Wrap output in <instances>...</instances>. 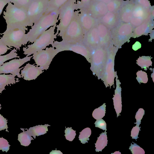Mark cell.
Segmentation results:
<instances>
[{"instance_id": "obj_21", "label": "cell", "mask_w": 154, "mask_h": 154, "mask_svg": "<svg viewBox=\"0 0 154 154\" xmlns=\"http://www.w3.org/2000/svg\"><path fill=\"white\" fill-rule=\"evenodd\" d=\"M98 21L110 29L115 27L120 22L118 12L109 11Z\"/></svg>"}, {"instance_id": "obj_50", "label": "cell", "mask_w": 154, "mask_h": 154, "mask_svg": "<svg viewBox=\"0 0 154 154\" xmlns=\"http://www.w3.org/2000/svg\"><path fill=\"white\" fill-rule=\"evenodd\" d=\"M111 154H121V153L119 151H116L114 153H112Z\"/></svg>"}, {"instance_id": "obj_34", "label": "cell", "mask_w": 154, "mask_h": 154, "mask_svg": "<svg viewBox=\"0 0 154 154\" xmlns=\"http://www.w3.org/2000/svg\"><path fill=\"white\" fill-rule=\"evenodd\" d=\"M32 0H9L17 7L26 10Z\"/></svg>"}, {"instance_id": "obj_13", "label": "cell", "mask_w": 154, "mask_h": 154, "mask_svg": "<svg viewBox=\"0 0 154 154\" xmlns=\"http://www.w3.org/2000/svg\"><path fill=\"white\" fill-rule=\"evenodd\" d=\"M150 9L135 4L133 9V16L130 22L134 28L149 20H154L151 17Z\"/></svg>"}, {"instance_id": "obj_27", "label": "cell", "mask_w": 154, "mask_h": 154, "mask_svg": "<svg viewBox=\"0 0 154 154\" xmlns=\"http://www.w3.org/2000/svg\"><path fill=\"white\" fill-rule=\"evenodd\" d=\"M33 140L32 136L28 132L23 130V132L19 134L18 136V140L21 145L24 146H28L31 143V140Z\"/></svg>"}, {"instance_id": "obj_52", "label": "cell", "mask_w": 154, "mask_h": 154, "mask_svg": "<svg viewBox=\"0 0 154 154\" xmlns=\"http://www.w3.org/2000/svg\"></svg>"}, {"instance_id": "obj_38", "label": "cell", "mask_w": 154, "mask_h": 154, "mask_svg": "<svg viewBox=\"0 0 154 154\" xmlns=\"http://www.w3.org/2000/svg\"><path fill=\"white\" fill-rule=\"evenodd\" d=\"M10 146L7 140L3 137H0V150H2L3 152H7Z\"/></svg>"}, {"instance_id": "obj_43", "label": "cell", "mask_w": 154, "mask_h": 154, "mask_svg": "<svg viewBox=\"0 0 154 154\" xmlns=\"http://www.w3.org/2000/svg\"><path fill=\"white\" fill-rule=\"evenodd\" d=\"M7 120L0 114V131L8 130Z\"/></svg>"}, {"instance_id": "obj_26", "label": "cell", "mask_w": 154, "mask_h": 154, "mask_svg": "<svg viewBox=\"0 0 154 154\" xmlns=\"http://www.w3.org/2000/svg\"><path fill=\"white\" fill-rule=\"evenodd\" d=\"M106 130L104 132L100 134L95 143V151L97 152L102 151V150L107 145V137Z\"/></svg>"}, {"instance_id": "obj_35", "label": "cell", "mask_w": 154, "mask_h": 154, "mask_svg": "<svg viewBox=\"0 0 154 154\" xmlns=\"http://www.w3.org/2000/svg\"><path fill=\"white\" fill-rule=\"evenodd\" d=\"M65 133L64 136L66 139L70 141L74 140L76 135V131L72 129L71 127L66 128L65 130Z\"/></svg>"}, {"instance_id": "obj_7", "label": "cell", "mask_w": 154, "mask_h": 154, "mask_svg": "<svg viewBox=\"0 0 154 154\" xmlns=\"http://www.w3.org/2000/svg\"><path fill=\"white\" fill-rule=\"evenodd\" d=\"M134 28L130 23L120 22L110 29L111 38L114 45L119 48L128 42L132 37Z\"/></svg>"}, {"instance_id": "obj_41", "label": "cell", "mask_w": 154, "mask_h": 154, "mask_svg": "<svg viewBox=\"0 0 154 154\" xmlns=\"http://www.w3.org/2000/svg\"><path fill=\"white\" fill-rule=\"evenodd\" d=\"M94 124L96 127L99 128L103 130H107L106 124L102 118L97 120Z\"/></svg>"}, {"instance_id": "obj_33", "label": "cell", "mask_w": 154, "mask_h": 154, "mask_svg": "<svg viewBox=\"0 0 154 154\" xmlns=\"http://www.w3.org/2000/svg\"><path fill=\"white\" fill-rule=\"evenodd\" d=\"M17 50L14 48L8 54L0 56V66L2 65L4 63L8 60L15 58H20L17 53Z\"/></svg>"}, {"instance_id": "obj_28", "label": "cell", "mask_w": 154, "mask_h": 154, "mask_svg": "<svg viewBox=\"0 0 154 154\" xmlns=\"http://www.w3.org/2000/svg\"><path fill=\"white\" fill-rule=\"evenodd\" d=\"M123 0H112L106 4L108 11L118 12L124 3Z\"/></svg>"}, {"instance_id": "obj_44", "label": "cell", "mask_w": 154, "mask_h": 154, "mask_svg": "<svg viewBox=\"0 0 154 154\" xmlns=\"http://www.w3.org/2000/svg\"><path fill=\"white\" fill-rule=\"evenodd\" d=\"M91 1V0H77L76 4V10L84 8Z\"/></svg>"}, {"instance_id": "obj_36", "label": "cell", "mask_w": 154, "mask_h": 154, "mask_svg": "<svg viewBox=\"0 0 154 154\" xmlns=\"http://www.w3.org/2000/svg\"><path fill=\"white\" fill-rule=\"evenodd\" d=\"M129 149L130 150L132 154H144L145 152L143 149L136 143H131Z\"/></svg>"}, {"instance_id": "obj_48", "label": "cell", "mask_w": 154, "mask_h": 154, "mask_svg": "<svg viewBox=\"0 0 154 154\" xmlns=\"http://www.w3.org/2000/svg\"><path fill=\"white\" fill-rule=\"evenodd\" d=\"M50 154H63V153L60 150H52L50 153Z\"/></svg>"}, {"instance_id": "obj_31", "label": "cell", "mask_w": 154, "mask_h": 154, "mask_svg": "<svg viewBox=\"0 0 154 154\" xmlns=\"http://www.w3.org/2000/svg\"><path fill=\"white\" fill-rule=\"evenodd\" d=\"M137 63L142 68L145 69L152 65V62L150 57L143 56L138 58Z\"/></svg>"}, {"instance_id": "obj_16", "label": "cell", "mask_w": 154, "mask_h": 154, "mask_svg": "<svg viewBox=\"0 0 154 154\" xmlns=\"http://www.w3.org/2000/svg\"><path fill=\"white\" fill-rule=\"evenodd\" d=\"M92 17L98 20L108 12L106 4L103 2L91 0L84 8Z\"/></svg>"}, {"instance_id": "obj_32", "label": "cell", "mask_w": 154, "mask_h": 154, "mask_svg": "<svg viewBox=\"0 0 154 154\" xmlns=\"http://www.w3.org/2000/svg\"><path fill=\"white\" fill-rule=\"evenodd\" d=\"M91 130L89 128H86L83 129L80 132L79 138L81 142L83 144L88 143V140H89V137L91 134Z\"/></svg>"}, {"instance_id": "obj_10", "label": "cell", "mask_w": 154, "mask_h": 154, "mask_svg": "<svg viewBox=\"0 0 154 154\" xmlns=\"http://www.w3.org/2000/svg\"><path fill=\"white\" fill-rule=\"evenodd\" d=\"M48 0H32L26 11L32 25L44 14L48 8Z\"/></svg>"}, {"instance_id": "obj_39", "label": "cell", "mask_w": 154, "mask_h": 154, "mask_svg": "<svg viewBox=\"0 0 154 154\" xmlns=\"http://www.w3.org/2000/svg\"><path fill=\"white\" fill-rule=\"evenodd\" d=\"M144 114L145 111L142 108H139L136 114L135 118L136 122L134 124L139 126L141 124V120Z\"/></svg>"}, {"instance_id": "obj_20", "label": "cell", "mask_w": 154, "mask_h": 154, "mask_svg": "<svg viewBox=\"0 0 154 154\" xmlns=\"http://www.w3.org/2000/svg\"><path fill=\"white\" fill-rule=\"evenodd\" d=\"M83 42L90 48H95L99 44V38L96 25L85 33Z\"/></svg>"}, {"instance_id": "obj_46", "label": "cell", "mask_w": 154, "mask_h": 154, "mask_svg": "<svg viewBox=\"0 0 154 154\" xmlns=\"http://www.w3.org/2000/svg\"><path fill=\"white\" fill-rule=\"evenodd\" d=\"M9 2V0H0V16L4 8Z\"/></svg>"}, {"instance_id": "obj_42", "label": "cell", "mask_w": 154, "mask_h": 154, "mask_svg": "<svg viewBox=\"0 0 154 154\" xmlns=\"http://www.w3.org/2000/svg\"><path fill=\"white\" fill-rule=\"evenodd\" d=\"M140 127L136 125L134 127L132 128L131 131V136L132 139H135L136 140L138 138V135L140 131Z\"/></svg>"}, {"instance_id": "obj_49", "label": "cell", "mask_w": 154, "mask_h": 154, "mask_svg": "<svg viewBox=\"0 0 154 154\" xmlns=\"http://www.w3.org/2000/svg\"><path fill=\"white\" fill-rule=\"evenodd\" d=\"M94 0L98 1L99 2H103L106 4H107L110 1H111L112 0Z\"/></svg>"}, {"instance_id": "obj_18", "label": "cell", "mask_w": 154, "mask_h": 154, "mask_svg": "<svg viewBox=\"0 0 154 154\" xmlns=\"http://www.w3.org/2000/svg\"><path fill=\"white\" fill-rule=\"evenodd\" d=\"M134 4L132 0L124 1L118 12L120 22L130 23L133 16V11Z\"/></svg>"}, {"instance_id": "obj_17", "label": "cell", "mask_w": 154, "mask_h": 154, "mask_svg": "<svg viewBox=\"0 0 154 154\" xmlns=\"http://www.w3.org/2000/svg\"><path fill=\"white\" fill-rule=\"evenodd\" d=\"M44 72L40 67L28 63L21 71L20 75L25 80L30 81L36 79Z\"/></svg>"}, {"instance_id": "obj_6", "label": "cell", "mask_w": 154, "mask_h": 154, "mask_svg": "<svg viewBox=\"0 0 154 154\" xmlns=\"http://www.w3.org/2000/svg\"><path fill=\"white\" fill-rule=\"evenodd\" d=\"M85 34L75 12L71 22L60 37L61 41L70 43L82 42Z\"/></svg>"}, {"instance_id": "obj_5", "label": "cell", "mask_w": 154, "mask_h": 154, "mask_svg": "<svg viewBox=\"0 0 154 154\" xmlns=\"http://www.w3.org/2000/svg\"><path fill=\"white\" fill-rule=\"evenodd\" d=\"M77 0H68L59 8V23L56 26L58 36L61 37L71 22L76 10Z\"/></svg>"}, {"instance_id": "obj_23", "label": "cell", "mask_w": 154, "mask_h": 154, "mask_svg": "<svg viewBox=\"0 0 154 154\" xmlns=\"http://www.w3.org/2000/svg\"><path fill=\"white\" fill-rule=\"evenodd\" d=\"M116 88L115 90V94L112 98L113 100L114 108L117 114V117L121 113L122 110V102L121 97V88L120 86L121 83L116 78Z\"/></svg>"}, {"instance_id": "obj_2", "label": "cell", "mask_w": 154, "mask_h": 154, "mask_svg": "<svg viewBox=\"0 0 154 154\" xmlns=\"http://www.w3.org/2000/svg\"><path fill=\"white\" fill-rule=\"evenodd\" d=\"M59 9L44 14L31 26L26 34L28 42L32 43L41 34L51 27L57 24Z\"/></svg>"}, {"instance_id": "obj_47", "label": "cell", "mask_w": 154, "mask_h": 154, "mask_svg": "<svg viewBox=\"0 0 154 154\" xmlns=\"http://www.w3.org/2000/svg\"><path fill=\"white\" fill-rule=\"evenodd\" d=\"M141 47V44L138 42H136L132 46V48L135 51H136Z\"/></svg>"}, {"instance_id": "obj_51", "label": "cell", "mask_w": 154, "mask_h": 154, "mask_svg": "<svg viewBox=\"0 0 154 154\" xmlns=\"http://www.w3.org/2000/svg\"><path fill=\"white\" fill-rule=\"evenodd\" d=\"M2 92H1V90H0V93H2ZM1 109V107L0 106V110Z\"/></svg>"}, {"instance_id": "obj_29", "label": "cell", "mask_w": 154, "mask_h": 154, "mask_svg": "<svg viewBox=\"0 0 154 154\" xmlns=\"http://www.w3.org/2000/svg\"><path fill=\"white\" fill-rule=\"evenodd\" d=\"M68 0H48L47 9L45 14L59 9Z\"/></svg>"}, {"instance_id": "obj_40", "label": "cell", "mask_w": 154, "mask_h": 154, "mask_svg": "<svg viewBox=\"0 0 154 154\" xmlns=\"http://www.w3.org/2000/svg\"><path fill=\"white\" fill-rule=\"evenodd\" d=\"M134 3L140 5L148 9H150L152 6L149 0H132Z\"/></svg>"}, {"instance_id": "obj_11", "label": "cell", "mask_w": 154, "mask_h": 154, "mask_svg": "<svg viewBox=\"0 0 154 154\" xmlns=\"http://www.w3.org/2000/svg\"><path fill=\"white\" fill-rule=\"evenodd\" d=\"M107 55L102 48H97L92 54L90 69L94 75L101 77L103 73L107 60Z\"/></svg>"}, {"instance_id": "obj_45", "label": "cell", "mask_w": 154, "mask_h": 154, "mask_svg": "<svg viewBox=\"0 0 154 154\" xmlns=\"http://www.w3.org/2000/svg\"><path fill=\"white\" fill-rule=\"evenodd\" d=\"M8 50H11V48L7 46L0 39V56L6 53Z\"/></svg>"}, {"instance_id": "obj_37", "label": "cell", "mask_w": 154, "mask_h": 154, "mask_svg": "<svg viewBox=\"0 0 154 154\" xmlns=\"http://www.w3.org/2000/svg\"><path fill=\"white\" fill-rule=\"evenodd\" d=\"M137 79L139 83H146L147 82L148 79L147 74L145 72L140 70L137 73Z\"/></svg>"}, {"instance_id": "obj_3", "label": "cell", "mask_w": 154, "mask_h": 154, "mask_svg": "<svg viewBox=\"0 0 154 154\" xmlns=\"http://www.w3.org/2000/svg\"><path fill=\"white\" fill-rule=\"evenodd\" d=\"M57 24L51 27L39 35L31 45L23 47V54L29 56L37 52L45 49L50 45H52L57 38L58 33L55 32Z\"/></svg>"}, {"instance_id": "obj_15", "label": "cell", "mask_w": 154, "mask_h": 154, "mask_svg": "<svg viewBox=\"0 0 154 154\" xmlns=\"http://www.w3.org/2000/svg\"><path fill=\"white\" fill-rule=\"evenodd\" d=\"M75 12L85 33L95 26L98 22L97 20L92 17L84 8L76 10Z\"/></svg>"}, {"instance_id": "obj_25", "label": "cell", "mask_w": 154, "mask_h": 154, "mask_svg": "<svg viewBox=\"0 0 154 154\" xmlns=\"http://www.w3.org/2000/svg\"><path fill=\"white\" fill-rule=\"evenodd\" d=\"M50 126L46 124L44 125H38L30 127L27 130L31 135L35 139L36 136H38L46 133L48 131V127Z\"/></svg>"}, {"instance_id": "obj_9", "label": "cell", "mask_w": 154, "mask_h": 154, "mask_svg": "<svg viewBox=\"0 0 154 154\" xmlns=\"http://www.w3.org/2000/svg\"><path fill=\"white\" fill-rule=\"evenodd\" d=\"M59 51L53 47L46 48L45 49L32 54L36 66L41 67L43 70L48 69L50 65Z\"/></svg>"}, {"instance_id": "obj_14", "label": "cell", "mask_w": 154, "mask_h": 154, "mask_svg": "<svg viewBox=\"0 0 154 154\" xmlns=\"http://www.w3.org/2000/svg\"><path fill=\"white\" fill-rule=\"evenodd\" d=\"M115 53L111 51L107 56L104 69L101 78L106 86H111L114 84L115 73L114 70V60Z\"/></svg>"}, {"instance_id": "obj_8", "label": "cell", "mask_w": 154, "mask_h": 154, "mask_svg": "<svg viewBox=\"0 0 154 154\" xmlns=\"http://www.w3.org/2000/svg\"><path fill=\"white\" fill-rule=\"evenodd\" d=\"M51 45L60 52L64 51H72L84 57L88 62H91L92 54L90 48L83 42L70 43L56 41Z\"/></svg>"}, {"instance_id": "obj_22", "label": "cell", "mask_w": 154, "mask_h": 154, "mask_svg": "<svg viewBox=\"0 0 154 154\" xmlns=\"http://www.w3.org/2000/svg\"><path fill=\"white\" fill-rule=\"evenodd\" d=\"M100 40V45L106 46L111 38L110 29L102 23L98 22L96 25Z\"/></svg>"}, {"instance_id": "obj_30", "label": "cell", "mask_w": 154, "mask_h": 154, "mask_svg": "<svg viewBox=\"0 0 154 154\" xmlns=\"http://www.w3.org/2000/svg\"><path fill=\"white\" fill-rule=\"evenodd\" d=\"M106 108V105L104 103L102 105L95 109L92 112L93 117L96 120L103 118L105 116Z\"/></svg>"}, {"instance_id": "obj_1", "label": "cell", "mask_w": 154, "mask_h": 154, "mask_svg": "<svg viewBox=\"0 0 154 154\" xmlns=\"http://www.w3.org/2000/svg\"><path fill=\"white\" fill-rule=\"evenodd\" d=\"M3 16L7 24V30L22 27L31 26L25 9L15 6L9 2L3 12Z\"/></svg>"}, {"instance_id": "obj_24", "label": "cell", "mask_w": 154, "mask_h": 154, "mask_svg": "<svg viewBox=\"0 0 154 154\" xmlns=\"http://www.w3.org/2000/svg\"><path fill=\"white\" fill-rule=\"evenodd\" d=\"M15 75L12 74L6 75L0 74V90L2 92L5 89V88L7 85L13 84L19 81L18 79L15 77Z\"/></svg>"}, {"instance_id": "obj_4", "label": "cell", "mask_w": 154, "mask_h": 154, "mask_svg": "<svg viewBox=\"0 0 154 154\" xmlns=\"http://www.w3.org/2000/svg\"><path fill=\"white\" fill-rule=\"evenodd\" d=\"M27 27L17 28L6 30L3 33L1 39L8 47L16 48L20 50L22 45L26 44L29 42L26 34Z\"/></svg>"}, {"instance_id": "obj_19", "label": "cell", "mask_w": 154, "mask_h": 154, "mask_svg": "<svg viewBox=\"0 0 154 154\" xmlns=\"http://www.w3.org/2000/svg\"><path fill=\"white\" fill-rule=\"evenodd\" d=\"M154 20H149L134 28L132 37L135 38L142 35H147L154 31Z\"/></svg>"}, {"instance_id": "obj_12", "label": "cell", "mask_w": 154, "mask_h": 154, "mask_svg": "<svg viewBox=\"0 0 154 154\" xmlns=\"http://www.w3.org/2000/svg\"><path fill=\"white\" fill-rule=\"evenodd\" d=\"M32 57V56H26L23 58L15 59L4 63L0 66V74L10 73L21 78L20 72L23 67L19 68L25 63L30 61Z\"/></svg>"}]
</instances>
